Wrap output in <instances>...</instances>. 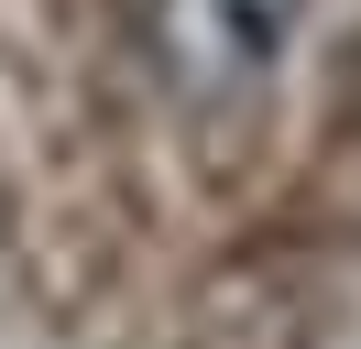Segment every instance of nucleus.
I'll return each mask as SVG.
<instances>
[{"instance_id":"1","label":"nucleus","mask_w":361,"mask_h":349,"mask_svg":"<svg viewBox=\"0 0 361 349\" xmlns=\"http://www.w3.org/2000/svg\"><path fill=\"white\" fill-rule=\"evenodd\" d=\"M295 22H307V0H154L142 44H154L176 99H241L285 65Z\"/></svg>"}]
</instances>
